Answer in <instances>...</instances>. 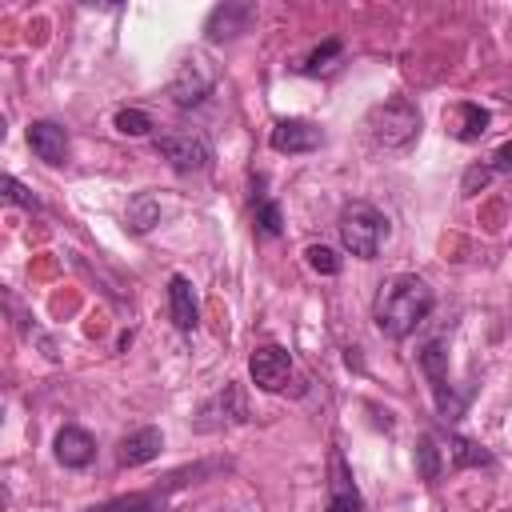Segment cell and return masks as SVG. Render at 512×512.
Instances as JSON below:
<instances>
[{"label": "cell", "instance_id": "6da1fadb", "mask_svg": "<svg viewBox=\"0 0 512 512\" xmlns=\"http://www.w3.org/2000/svg\"><path fill=\"white\" fill-rule=\"evenodd\" d=\"M432 304H436L432 288H428L420 276L400 272V276H388V280L380 284L376 304H372V320H376V328H380L388 340H404V336H412V332L428 320Z\"/></svg>", "mask_w": 512, "mask_h": 512}, {"label": "cell", "instance_id": "7a4b0ae2", "mask_svg": "<svg viewBox=\"0 0 512 512\" xmlns=\"http://www.w3.org/2000/svg\"><path fill=\"white\" fill-rule=\"evenodd\" d=\"M336 228H340L344 248H348L352 256H360V260H372V256L380 252V244L388 240V220H384V212H380L376 204H368V200L344 204Z\"/></svg>", "mask_w": 512, "mask_h": 512}, {"label": "cell", "instance_id": "3957f363", "mask_svg": "<svg viewBox=\"0 0 512 512\" xmlns=\"http://www.w3.org/2000/svg\"><path fill=\"white\" fill-rule=\"evenodd\" d=\"M368 136L380 148H392V152L408 148L420 136V112H416V104L404 100V96H392V100L376 104L368 112Z\"/></svg>", "mask_w": 512, "mask_h": 512}, {"label": "cell", "instance_id": "277c9868", "mask_svg": "<svg viewBox=\"0 0 512 512\" xmlns=\"http://www.w3.org/2000/svg\"><path fill=\"white\" fill-rule=\"evenodd\" d=\"M156 156H164L176 172H204L212 164V148L200 132H188V128H176V132H160L152 140Z\"/></svg>", "mask_w": 512, "mask_h": 512}, {"label": "cell", "instance_id": "5b68a950", "mask_svg": "<svg viewBox=\"0 0 512 512\" xmlns=\"http://www.w3.org/2000/svg\"><path fill=\"white\" fill-rule=\"evenodd\" d=\"M212 88H216V68H212V60H208V56H188V60L176 68V76H172V84H168V96H172L176 108H196V104H204V100L212 96Z\"/></svg>", "mask_w": 512, "mask_h": 512}, {"label": "cell", "instance_id": "8992f818", "mask_svg": "<svg viewBox=\"0 0 512 512\" xmlns=\"http://www.w3.org/2000/svg\"><path fill=\"white\" fill-rule=\"evenodd\" d=\"M248 376L260 392H284L288 380H292V356L288 348L280 344H260L252 356H248Z\"/></svg>", "mask_w": 512, "mask_h": 512}, {"label": "cell", "instance_id": "52a82bcc", "mask_svg": "<svg viewBox=\"0 0 512 512\" xmlns=\"http://www.w3.org/2000/svg\"><path fill=\"white\" fill-rule=\"evenodd\" d=\"M420 368H424V376H428V384H432V396H436L440 416L456 420L464 404H460V396H456V392H452V384H448V352H444V344H440V340L424 344V352H420Z\"/></svg>", "mask_w": 512, "mask_h": 512}, {"label": "cell", "instance_id": "ba28073f", "mask_svg": "<svg viewBox=\"0 0 512 512\" xmlns=\"http://www.w3.org/2000/svg\"><path fill=\"white\" fill-rule=\"evenodd\" d=\"M252 24H256V4H248V0H224V4H216V8L208 12L204 36H208L212 44H220V40L244 36Z\"/></svg>", "mask_w": 512, "mask_h": 512}, {"label": "cell", "instance_id": "9c48e42d", "mask_svg": "<svg viewBox=\"0 0 512 512\" xmlns=\"http://www.w3.org/2000/svg\"><path fill=\"white\" fill-rule=\"evenodd\" d=\"M364 500H360V488L352 480V468L344 460L340 448L328 452V500H324V512H360Z\"/></svg>", "mask_w": 512, "mask_h": 512}, {"label": "cell", "instance_id": "30bf717a", "mask_svg": "<svg viewBox=\"0 0 512 512\" xmlns=\"http://www.w3.org/2000/svg\"><path fill=\"white\" fill-rule=\"evenodd\" d=\"M268 144H272L276 152H288V156H296V152H312V148H320V144H324V132H320L312 120L288 116V120H276V124H272V132H268Z\"/></svg>", "mask_w": 512, "mask_h": 512}, {"label": "cell", "instance_id": "8fae6325", "mask_svg": "<svg viewBox=\"0 0 512 512\" xmlns=\"http://www.w3.org/2000/svg\"><path fill=\"white\" fill-rule=\"evenodd\" d=\"M248 420V408H244V396L236 384H224V392H216L200 416H196V428L200 432H212V428H224V424H244Z\"/></svg>", "mask_w": 512, "mask_h": 512}, {"label": "cell", "instance_id": "7c38bea8", "mask_svg": "<svg viewBox=\"0 0 512 512\" xmlns=\"http://www.w3.org/2000/svg\"><path fill=\"white\" fill-rule=\"evenodd\" d=\"M488 124H492V116H488V108H480L476 100H460V104H452V108L444 112V128H448V136H456L460 144L480 140V136L488 132Z\"/></svg>", "mask_w": 512, "mask_h": 512}, {"label": "cell", "instance_id": "4fadbf2b", "mask_svg": "<svg viewBox=\"0 0 512 512\" xmlns=\"http://www.w3.org/2000/svg\"><path fill=\"white\" fill-rule=\"evenodd\" d=\"M28 148L44 164H64L68 160V132L56 120H32L28 124Z\"/></svg>", "mask_w": 512, "mask_h": 512}, {"label": "cell", "instance_id": "5bb4252c", "mask_svg": "<svg viewBox=\"0 0 512 512\" xmlns=\"http://www.w3.org/2000/svg\"><path fill=\"white\" fill-rule=\"evenodd\" d=\"M160 448H164V436H160V428L144 424V428L128 432V436L116 444V460H120L124 468H140V464L156 460V456H160Z\"/></svg>", "mask_w": 512, "mask_h": 512}, {"label": "cell", "instance_id": "9a60e30c", "mask_svg": "<svg viewBox=\"0 0 512 512\" xmlns=\"http://www.w3.org/2000/svg\"><path fill=\"white\" fill-rule=\"evenodd\" d=\"M56 460H60L64 468H88V464L96 460V440H92V432H84V428H76V424H64V428L56 432Z\"/></svg>", "mask_w": 512, "mask_h": 512}, {"label": "cell", "instance_id": "2e32d148", "mask_svg": "<svg viewBox=\"0 0 512 512\" xmlns=\"http://www.w3.org/2000/svg\"><path fill=\"white\" fill-rule=\"evenodd\" d=\"M168 312H172V324H176L180 332H196V324H200V304H196L192 280L180 276V272L168 280Z\"/></svg>", "mask_w": 512, "mask_h": 512}, {"label": "cell", "instance_id": "e0dca14e", "mask_svg": "<svg viewBox=\"0 0 512 512\" xmlns=\"http://www.w3.org/2000/svg\"><path fill=\"white\" fill-rule=\"evenodd\" d=\"M164 496L160 492H132V496H116L100 508H88V512H164Z\"/></svg>", "mask_w": 512, "mask_h": 512}, {"label": "cell", "instance_id": "ac0fdd59", "mask_svg": "<svg viewBox=\"0 0 512 512\" xmlns=\"http://www.w3.org/2000/svg\"><path fill=\"white\" fill-rule=\"evenodd\" d=\"M152 224H160V200L152 192H140L128 200V228L132 232H148Z\"/></svg>", "mask_w": 512, "mask_h": 512}, {"label": "cell", "instance_id": "d6986e66", "mask_svg": "<svg viewBox=\"0 0 512 512\" xmlns=\"http://www.w3.org/2000/svg\"><path fill=\"white\" fill-rule=\"evenodd\" d=\"M448 456H452V464L456 468H488L492 464V452H484L476 440H468V436H448Z\"/></svg>", "mask_w": 512, "mask_h": 512}, {"label": "cell", "instance_id": "ffe728a7", "mask_svg": "<svg viewBox=\"0 0 512 512\" xmlns=\"http://www.w3.org/2000/svg\"><path fill=\"white\" fill-rule=\"evenodd\" d=\"M340 56H344V44H340V40H324V44H316V48L300 60V72H304V76H320V72L336 68Z\"/></svg>", "mask_w": 512, "mask_h": 512}, {"label": "cell", "instance_id": "44dd1931", "mask_svg": "<svg viewBox=\"0 0 512 512\" xmlns=\"http://www.w3.org/2000/svg\"><path fill=\"white\" fill-rule=\"evenodd\" d=\"M112 124H116V132H124V136H148V132H152V116H148L144 108H120Z\"/></svg>", "mask_w": 512, "mask_h": 512}, {"label": "cell", "instance_id": "7402d4cb", "mask_svg": "<svg viewBox=\"0 0 512 512\" xmlns=\"http://www.w3.org/2000/svg\"><path fill=\"white\" fill-rule=\"evenodd\" d=\"M280 204L268 196H256V232L260 236H280Z\"/></svg>", "mask_w": 512, "mask_h": 512}, {"label": "cell", "instance_id": "603a6c76", "mask_svg": "<svg viewBox=\"0 0 512 512\" xmlns=\"http://www.w3.org/2000/svg\"><path fill=\"white\" fill-rule=\"evenodd\" d=\"M304 260H308V268L320 272V276H336V272H340V256H336L332 248H324V244H308V248H304Z\"/></svg>", "mask_w": 512, "mask_h": 512}, {"label": "cell", "instance_id": "cb8c5ba5", "mask_svg": "<svg viewBox=\"0 0 512 512\" xmlns=\"http://www.w3.org/2000/svg\"><path fill=\"white\" fill-rule=\"evenodd\" d=\"M0 188H4V200H8V204H20V208H36V196H32V192H28V188H24L16 176H4V180H0Z\"/></svg>", "mask_w": 512, "mask_h": 512}, {"label": "cell", "instance_id": "d4e9b609", "mask_svg": "<svg viewBox=\"0 0 512 512\" xmlns=\"http://www.w3.org/2000/svg\"><path fill=\"white\" fill-rule=\"evenodd\" d=\"M488 180H492V168H488V164H472V168L464 172L460 192H464V196H476L480 188H488Z\"/></svg>", "mask_w": 512, "mask_h": 512}, {"label": "cell", "instance_id": "484cf974", "mask_svg": "<svg viewBox=\"0 0 512 512\" xmlns=\"http://www.w3.org/2000/svg\"><path fill=\"white\" fill-rule=\"evenodd\" d=\"M420 472H424V480H436V476H440V460H436V444H432V436L420 440Z\"/></svg>", "mask_w": 512, "mask_h": 512}, {"label": "cell", "instance_id": "4316f807", "mask_svg": "<svg viewBox=\"0 0 512 512\" xmlns=\"http://www.w3.org/2000/svg\"><path fill=\"white\" fill-rule=\"evenodd\" d=\"M492 160H496V164H492V168H504V172H512V140H508V144H500V148H496V156H492Z\"/></svg>", "mask_w": 512, "mask_h": 512}]
</instances>
